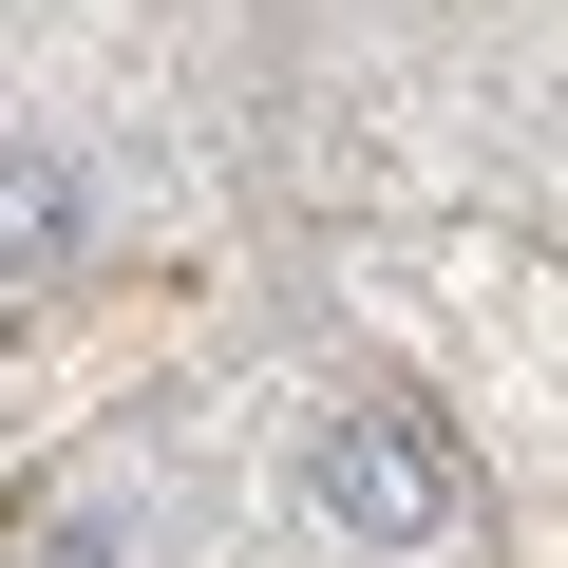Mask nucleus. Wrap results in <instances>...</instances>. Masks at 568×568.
Returning <instances> with one entry per match:
<instances>
[{"label":"nucleus","mask_w":568,"mask_h":568,"mask_svg":"<svg viewBox=\"0 0 568 568\" xmlns=\"http://www.w3.org/2000/svg\"><path fill=\"white\" fill-rule=\"evenodd\" d=\"M304 511H323L342 549L417 568V549L474 530V455H455V417H417V398H342V417H304Z\"/></svg>","instance_id":"nucleus-1"},{"label":"nucleus","mask_w":568,"mask_h":568,"mask_svg":"<svg viewBox=\"0 0 568 568\" xmlns=\"http://www.w3.org/2000/svg\"><path fill=\"white\" fill-rule=\"evenodd\" d=\"M77 246H95V190H77V152L0 133V284H39V265H77Z\"/></svg>","instance_id":"nucleus-2"},{"label":"nucleus","mask_w":568,"mask_h":568,"mask_svg":"<svg viewBox=\"0 0 568 568\" xmlns=\"http://www.w3.org/2000/svg\"><path fill=\"white\" fill-rule=\"evenodd\" d=\"M0 568H114V530L95 511H39V530H0Z\"/></svg>","instance_id":"nucleus-3"}]
</instances>
